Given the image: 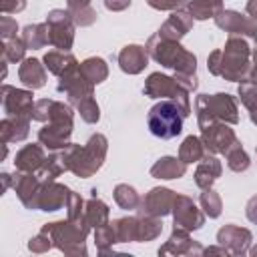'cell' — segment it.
<instances>
[{
  "instance_id": "cell-9",
  "label": "cell",
  "mask_w": 257,
  "mask_h": 257,
  "mask_svg": "<svg viewBox=\"0 0 257 257\" xmlns=\"http://www.w3.org/2000/svg\"><path fill=\"white\" fill-rule=\"evenodd\" d=\"M46 24L50 34V44L58 50H70L74 44V26H76L70 12L54 8L46 14Z\"/></svg>"
},
{
  "instance_id": "cell-11",
  "label": "cell",
  "mask_w": 257,
  "mask_h": 257,
  "mask_svg": "<svg viewBox=\"0 0 257 257\" xmlns=\"http://www.w3.org/2000/svg\"><path fill=\"white\" fill-rule=\"evenodd\" d=\"M2 106L6 116H24V118H32L34 112V98H32V90L28 88H16L10 84L2 86Z\"/></svg>"
},
{
  "instance_id": "cell-53",
  "label": "cell",
  "mask_w": 257,
  "mask_h": 257,
  "mask_svg": "<svg viewBox=\"0 0 257 257\" xmlns=\"http://www.w3.org/2000/svg\"><path fill=\"white\" fill-rule=\"evenodd\" d=\"M213 253H217V255H231L229 253V249L227 247H207V249H203V255H213Z\"/></svg>"
},
{
  "instance_id": "cell-1",
  "label": "cell",
  "mask_w": 257,
  "mask_h": 257,
  "mask_svg": "<svg viewBox=\"0 0 257 257\" xmlns=\"http://www.w3.org/2000/svg\"><path fill=\"white\" fill-rule=\"evenodd\" d=\"M251 48L243 36L231 34L223 50H213L207 56V68L213 76H221L231 82H243L251 72Z\"/></svg>"
},
{
  "instance_id": "cell-6",
  "label": "cell",
  "mask_w": 257,
  "mask_h": 257,
  "mask_svg": "<svg viewBox=\"0 0 257 257\" xmlns=\"http://www.w3.org/2000/svg\"><path fill=\"white\" fill-rule=\"evenodd\" d=\"M72 128H74V112L70 104L52 100L50 116L46 124L38 131V143H42L50 151H60L70 143Z\"/></svg>"
},
{
  "instance_id": "cell-54",
  "label": "cell",
  "mask_w": 257,
  "mask_h": 257,
  "mask_svg": "<svg viewBox=\"0 0 257 257\" xmlns=\"http://www.w3.org/2000/svg\"><path fill=\"white\" fill-rule=\"evenodd\" d=\"M247 14L251 16V18H255L257 20V0H247Z\"/></svg>"
},
{
  "instance_id": "cell-19",
  "label": "cell",
  "mask_w": 257,
  "mask_h": 257,
  "mask_svg": "<svg viewBox=\"0 0 257 257\" xmlns=\"http://www.w3.org/2000/svg\"><path fill=\"white\" fill-rule=\"evenodd\" d=\"M68 197H70V189L66 185L56 183V181L44 183L40 189V195H38V209L46 211V213L58 211V209L66 207Z\"/></svg>"
},
{
  "instance_id": "cell-18",
  "label": "cell",
  "mask_w": 257,
  "mask_h": 257,
  "mask_svg": "<svg viewBox=\"0 0 257 257\" xmlns=\"http://www.w3.org/2000/svg\"><path fill=\"white\" fill-rule=\"evenodd\" d=\"M203 247L191 239L187 229L173 227L171 237L165 241L163 247H159V255H201Z\"/></svg>"
},
{
  "instance_id": "cell-47",
  "label": "cell",
  "mask_w": 257,
  "mask_h": 257,
  "mask_svg": "<svg viewBox=\"0 0 257 257\" xmlns=\"http://www.w3.org/2000/svg\"><path fill=\"white\" fill-rule=\"evenodd\" d=\"M16 32H18L16 20L10 18V16H2V18H0V36H2L4 40H8V38H14Z\"/></svg>"
},
{
  "instance_id": "cell-3",
  "label": "cell",
  "mask_w": 257,
  "mask_h": 257,
  "mask_svg": "<svg viewBox=\"0 0 257 257\" xmlns=\"http://www.w3.org/2000/svg\"><path fill=\"white\" fill-rule=\"evenodd\" d=\"M42 229L48 231V235L52 237L54 247L58 251H62L64 255H70V257L86 255L84 239H86L88 231L92 229L86 221V215L78 217V219H68L66 217V221L62 219V221L46 223Z\"/></svg>"
},
{
  "instance_id": "cell-52",
  "label": "cell",
  "mask_w": 257,
  "mask_h": 257,
  "mask_svg": "<svg viewBox=\"0 0 257 257\" xmlns=\"http://www.w3.org/2000/svg\"><path fill=\"white\" fill-rule=\"evenodd\" d=\"M86 6H92V0H66V10L68 12H74V10H80V8H86Z\"/></svg>"
},
{
  "instance_id": "cell-16",
  "label": "cell",
  "mask_w": 257,
  "mask_h": 257,
  "mask_svg": "<svg viewBox=\"0 0 257 257\" xmlns=\"http://www.w3.org/2000/svg\"><path fill=\"white\" fill-rule=\"evenodd\" d=\"M44 181L34 173H20L16 171L14 175V181H12V187L20 199V203L26 207V209H38V195H40V189H42Z\"/></svg>"
},
{
  "instance_id": "cell-12",
  "label": "cell",
  "mask_w": 257,
  "mask_h": 257,
  "mask_svg": "<svg viewBox=\"0 0 257 257\" xmlns=\"http://www.w3.org/2000/svg\"><path fill=\"white\" fill-rule=\"evenodd\" d=\"M205 213L195 205V201L187 195H177L173 205V227H181L191 231H197L205 225Z\"/></svg>"
},
{
  "instance_id": "cell-8",
  "label": "cell",
  "mask_w": 257,
  "mask_h": 257,
  "mask_svg": "<svg viewBox=\"0 0 257 257\" xmlns=\"http://www.w3.org/2000/svg\"><path fill=\"white\" fill-rule=\"evenodd\" d=\"M145 94L151 98H169L173 100L181 114L187 118L191 114V100H189V90L183 88L173 76L161 74V72H151L149 78L145 80Z\"/></svg>"
},
{
  "instance_id": "cell-57",
  "label": "cell",
  "mask_w": 257,
  "mask_h": 257,
  "mask_svg": "<svg viewBox=\"0 0 257 257\" xmlns=\"http://www.w3.org/2000/svg\"><path fill=\"white\" fill-rule=\"evenodd\" d=\"M249 255H253V257H257V245H255V247H253V249L249 251Z\"/></svg>"
},
{
  "instance_id": "cell-39",
  "label": "cell",
  "mask_w": 257,
  "mask_h": 257,
  "mask_svg": "<svg viewBox=\"0 0 257 257\" xmlns=\"http://www.w3.org/2000/svg\"><path fill=\"white\" fill-rule=\"evenodd\" d=\"M26 44H24V40L22 38H18V36H14V38H8V40H4V44H2V60H6V62H22L24 60V54H26Z\"/></svg>"
},
{
  "instance_id": "cell-34",
  "label": "cell",
  "mask_w": 257,
  "mask_h": 257,
  "mask_svg": "<svg viewBox=\"0 0 257 257\" xmlns=\"http://www.w3.org/2000/svg\"><path fill=\"white\" fill-rule=\"evenodd\" d=\"M205 153H207V151H205V147H203L201 137H195V135H189V137L181 143V147H179V159H181L183 163H187V165L199 163Z\"/></svg>"
},
{
  "instance_id": "cell-37",
  "label": "cell",
  "mask_w": 257,
  "mask_h": 257,
  "mask_svg": "<svg viewBox=\"0 0 257 257\" xmlns=\"http://www.w3.org/2000/svg\"><path fill=\"white\" fill-rule=\"evenodd\" d=\"M114 201H116V205H118L120 209L131 211V209H137V207H139L141 197H139V193L135 191V187L120 183V185L114 187Z\"/></svg>"
},
{
  "instance_id": "cell-49",
  "label": "cell",
  "mask_w": 257,
  "mask_h": 257,
  "mask_svg": "<svg viewBox=\"0 0 257 257\" xmlns=\"http://www.w3.org/2000/svg\"><path fill=\"white\" fill-rule=\"evenodd\" d=\"M26 8V0H0L2 14H16Z\"/></svg>"
},
{
  "instance_id": "cell-2",
  "label": "cell",
  "mask_w": 257,
  "mask_h": 257,
  "mask_svg": "<svg viewBox=\"0 0 257 257\" xmlns=\"http://www.w3.org/2000/svg\"><path fill=\"white\" fill-rule=\"evenodd\" d=\"M106 151H108V141L102 133H94L84 147L76 143H68L64 149H60L68 171L80 179L92 177L102 167L106 159Z\"/></svg>"
},
{
  "instance_id": "cell-56",
  "label": "cell",
  "mask_w": 257,
  "mask_h": 257,
  "mask_svg": "<svg viewBox=\"0 0 257 257\" xmlns=\"http://www.w3.org/2000/svg\"><path fill=\"white\" fill-rule=\"evenodd\" d=\"M251 64H253V66H257V46L251 50Z\"/></svg>"
},
{
  "instance_id": "cell-38",
  "label": "cell",
  "mask_w": 257,
  "mask_h": 257,
  "mask_svg": "<svg viewBox=\"0 0 257 257\" xmlns=\"http://www.w3.org/2000/svg\"><path fill=\"white\" fill-rule=\"evenodd\" d=\"M199 203H201L203 213L207 217H211V219H217L221 215V211H223V201H221L219 193L213 191V189H203V193L199 197Z\"/></svg>"
},
{
  "instance_id": "cell-43",
  "label": "cell",
  "mask_w": 257,
  "mask_h": 257,
  "mask_svg": "<svg viewBox=\"0 0 257 257\" xmlns=\"http://www.w3.org/2000/svg\"><path fill=\"white\" fill-rule=\"evenodd\" d=\"M52 247H54L52 237H50L48 231H44V229H40V233L34 235V237L28 241V249H30L32 253H46V251H50Z\"/></svg>"
},
{
  "instance_id": "cell-41",
  "label": "cell",
  "mask_w": 257,
  "mask_h": 257,
  "mask_svg": "<svg viewBox=\"0 0 257 257\" xmlns=\"http://www.w3.org/2000/svg\"><path fill=\"white\" fill-rule=\"evenodd\" d=\"M237 94H239L241 102L245 104V108L249 110V116L255 114V112H257V84L251 82V80L247 78V80L239 82V86H237Z\"/></svg>"
},
{
  "instance_id": "cell-33",
  "label": "cell",
  "mask_w": 257,
  "mask_h": 257,
  "mask_svg": "<svg viewBox=\"0 0 257 257\" xmlns=\"http://www.w3.org/2000/svg\"><path fill=\"white\" fill-rule=\"evenodd\" d=\"M80 70H82V74H84L92 84H100V82H104L106 76H108V64H106L102 58H98V56L84 58V60L80 62Z\"/></svg>"
},
{
  "instance_id": "cell-20",
  "label": "cell",
  "mask_w": 257,
  "mask_h": 257,
  "mask_svg": "<svg viewBox=\"0 0 257 257\" xmlns=\"http://www.w3.org/2000/svg\"><path fill=\"white\" fill-rule=\"evenodd\" d=\"M193 22H195V18L187 10H173L171 16L161 24L157 34L165 40H177L179 42L193 28Z\"/></svg>"
},
{
  "instance_id": "cell-42",
  "label": "cell",
  "mask_w": 257,
  "mask_h": 257,
  "mask_svg": "<svg viewBox=\"0 0 257 257\" xmlns=\"http://www.w3.org/2000/svg\"><path fill=\"white\" fill-rule=\"evenodd\" d=\"M76 108H78L80 118H82L84 122L94 124V122L100 120V108H98V102L94 100V96H88V98L80 100V102L76 104Z\"/></svg>"
},
{
  "instance_id": "cell-35",
  "label": "cell",
  "mask_w": 257,
  "mask_h": 257,
  "mask_svg": "<svg viewBox=\"0 0 257 257\" xmlns=\"http://www.w3.org/2000/svg\"><path fill=\"white\" fill-rule=\"evenodd\" d=\"M225 159H227V167H229L231 171H235V173H243V171H247L249 165H251L249 155H247L245 149L241 147V141H239V139L229 147V151L225 153Z\"/></svg>"
},
{
  "instance_id": "cell-24",
  "label": "cell",
  "mask_w": 257,
  "mask_h": 257,
  "mask_svg": "<svg viewBox=\"0 0 257 257\" xmlns=\"http://www.w3.org/2000/svg\"><path fill=\"white\" fill-rule=\"evenodd\" d=\"M44 151H42V143H32V145H26L22 147L16 157H14V169L20 171V173H34L42 167L44 163Z\"/></svg>"
},
{
  "instance_id": "cell-31",
  "label": "cell",
  "mask_w": 257,
  "mask_h": 257,
  "mask_svg": "<svg viewBox=\"0 0 257 257\" xmlns=\"http://www.w3.org/2000/svg\"><path fill=\"white\" fill-rule=\"evenodd\" d=\"M112 229L118 243L139 241V215L137 217H120L112 221Z\"/></svg>"
},
{
  "instance_id": "cell-26",
  "label": "cell",
  "mask_w": 257,
  "mask_h": 257,
  "mask_svg": "<svg viewBox=\"0 0 257 257\" xmlns=\"http://www.w3.org/2000/svg\"><path fill=\"white\" fill-rule=\"evenodd\" d=\"M187 173V163H183L179 157H161L153 167H151V177L155 179H181Z\"/></svg>"
},
{
  "instance_id": "cell-40",
  "label": "cell",
  "mask_w": 257,
  "mask_h": 257,
  "mask_svg": "<svg viewBox=\"0 0 257 257\" xmlns=\"http://www.w3.org/2000/svg\"><path fill=\"white\" fill-rule=\"evenodd\" d=\"M114 243H118V241H116L112 223H106V225H100V227L94 229V245H96L100 255H106L112 249Z\"/></svg>"
},
{
  "instance_id": "cell-45",
  "label": "cell",
  "mask_w": 257,
  "mask_h": 257,
  "mask_svg": "<svg viewBox=\"0 0 257 257\" xmlns=\"http://www.w3.org/2000/svg\"><path fill=\"white\" fill-rule=\"evenodd\" d=\"M50 106H52V98H40L34 102V112H32V120L38 122H46L50 116Z\"/></svg>"
},
{
  "instance_id": "cell-14",
  "label": "cell",
  "mask_w": 257,
  "mask_h": 257,
  "mask_svg": "<svg viewBox=\"0 0 257 257\" xmlns=\"http://www.w3.org/2000/svg\"><path fill=\"white\" fill-rule=\"evenodd\" d=\"M213 20L221 30H225L229 34L247 36V38L257 40V20L251 16H245L237 10H221Z\"/></svg>"
},
{
  "instance_id": "cell-28",
  "label": "cell",
  "mask_w": 257,
  "mask_h": 257,
  "mask_svg": "<svg viewBox=\"0 0 257 257\" xmlns=\"http://www.w3.org/2000/svg\"><path fill=\"white\" fill-rule=\"evenodd\" d=\"M26 44V48H32V50H38L46 44H50V34H48V24L42 22V24H28L22 28V36H20Z\"/></svg>"
},
{
  "instance_id": "cell-5",
  "label": "cell",
  "mask_w": 257,
  "mask_h": 257,
  "mask_svg": "<svg viewBox=\"0 0 257 257\" xmlns=\"http://www.w3.org/2000/svg\"><path fill=\"white\" fill-rule=\"evenodd\" d=\"M195 112H197V122L201 131L215 122H227V124L239 122L237 100L229 92L199 94L195 100Z\"/></svg>"
},
{
  "instance_id": "cell-50",
  "label": "cell",
  "mask_w": 257,
  "mask_h": 257,
  "mask_svg": "<svg viewBox=\"0 0 257 257\" xmlns=\"http://www.w3.org/2000/svg\"><path fill=\"white\" fill-rule=\"evenodd\" d=\"M245 215H247V219H249L251 223L257 225V195H253V197L247 201V205H245Z\"/></svg>"
},
{
  "instance_id": "cell-17",
  "label": "cell",
  "mask_w": 257,
  "mask_h": 257,
  "mask_svg": "<svg viewBox=\"0 0 257 257\" xmlns=\"http://www.w3.org/2000/svg\"><path fill=\"white\" fill-rule=\"evenodd\" d=\"M251 241H253L251 231L239 225H223L217 231V243L227 247L231 255H245L249 251Z\"/></svg>"
},
{
  "instance_id": "cell-36",
  "label": "cell",
  "mask_w": 257,
  "mask_h": 257,
  "mask_svg": "<svg viewBox=\"0 0 257 257\" xmlns=\"http://www.w3.org/2000/svg\"><path fill=\"white\" fill-rule=\"evenodd\" d=\"M163 231V221L161 217H151V215H139V241H153L161 235Z\"/></svg>"
},
{
  "instance_id": "cell-51",
  "label": "cell",
  "mask_w": 257,
  "mask_h": 257,
  "mask_svg": "<svg viewBox=\"0 0 257 257\" xmlns=\"http://www.w3.org/2000/svg\"><path fill=\"white\" fill-rule=\"evenodd\" d=\"M131 2L133 0H104V6L110 12H120V10H126L131 6Z\"/></svg>"
},
{
  "instance_id": "cell-32",
  "label": "cell",
  "mask_w": 257,
  "mask_h": 257,
  "mask_svg": "<svg viewBox=\"0 0 257 257\" xmlns=\"http://www.w3.org/2000/svg\"><path fill=\"white\" fill-rule=\"evenodd\" d=\"M223 10V0H191L187 4V12L195 20L215 18Z\"/></svg>"
},
{
  "instance_id": "cell-27",
  "label": "cell",
  "mask_w": 257,
  "mask_h": 257,
  "mask_svg": "<svg viewBox=\"0 0 257 257\" xmlns=\"http://www.w3.org/2000/svg\"><path fill=\"white\" fill-rule=\"evenodd\" d=\"M44 66L48 68V72H52L54 76L64 74L66 70H70L72 66H76V58L68 52V50H48L42 58Z\"/></svg>"
},
{
  "instance_id": "cell-44",
  "label": "cell",
  "mask_w": 257,
  "mask_h": 257,
  "mask_svg": "<svg viewBox=\"0 0 257 257\" xmlns=\"http://www.w3.org/2000/svg\"><path fill=\"white\" fill-rule=\"evenodd\" d=\"M70 16H72V20H74L76 26L84 28V26H92L96 22V16L98 14H96V10L92 6H86V8H80V10L70 12Z\"/></svg>"
},
{
  "instance_id": "cell-55",
  "label": "cell",
  "mask_w": 257,
  "mask_h": 257,
  "mask_svg": "<svg viewBox=\"0 0 257 257\" xmlns=\"http://www.w3.org/2000/svg\"><path fill=\"white\" fill-rule=\"evenodd\" d=\"M0 179H2V193H4V191L10 187V183L14 181V177H12V175H8V173H2V175H0Z\"/></svg>"
},
{
  "instance_id": "cell-4",
  "label": "cell",
  "mask_w": 257,
  "mask_h": 257,
  "mask_svg": "<svg viewBox=\"0 0 257 257\" xmlns=\"http://www.w3.org/2000/svg\"><path fill=\"white\" fill-rule=\"evenodd\" d=\"M147 52L157 64L171 68L175 72H185V74L197 72V56L187 48H183L181 42L177 40H165L159 34H155L147 40Z\"/></svg>"
},
{
  "instance_id": "cell-15",
  "label": "cell",
  "mask_w": 257,
  "mask_h": 257,
  "mask_svg": "<svg viewBox=\"0 0 257 257\" xmlns=\"http://www.w3.org/2000/svg\"><path fill=\"white\" fill-rule=\"evenodd\" d=\"M201 141H203V147L207 153L225 155L229 151V147L237 141V135L227 122H215L201 131Z\"/></svg>"
},
{
  "instance_id": "cell-29",
  "label": "cell",
  "mask_w": 257,
  "mask_h": 257,
  "mask_svg": "<svg viewBox=\"0 0 257 257\" xmlns=\"http://www.w3.org/2000/svg\"><path fill=\"white\" fill-rule=\"evenodd\" d=\"M64 171H68V167H66L64 159H62V153H60V151H52V153L44 159V163H42V167L36 171V175H38L44 183H50V181H54L58 175H62Z\"/></svg>"
},
{
  "instance_id": "cell-58",
  "label": "cell",
  "mask_w": 257,
  "mask_h": 257,
  "mask_svg": "<svg viewBox=\"0 0 257 257\" xmlns=\"http://www.w3.org/2000/svg\"><path fill=\"white\" fill-rule=\"evenodd\" d=\"M251 122H253V124H257V112H255V114H251Z\"/></svg>"
},
{
  "instance_id": "cell-7",
  "label": "cell",
  "mask_w": 257,
  "mask_h": 257,
  "mask_svg": "<svg viewBox=\"0 0 257 257\" xmlns=\"http://www.w3.org/2000/svg\"><path fill=\"white\" fill-rule=\"evenodd\" d=\"M183 114L173 100H161L151 106L147 114L149 131L159 139H175L183 131Z\"/></svg>"
},
{
  "instance_id": "cell-21",
  "label": "cell",
  "mask_w": 257,
  "mask_h": 257,
  "mask_svg": "<svg viewBox=\"0 0 257 257\" xmlns=\"http://www.w3.org/2000/svg\"><path fill=\"white\" fill-rule=\"evenodd\" d=\"M149 64V52L147 46L141 44H126L118 52V66L126 74H139L147 68Z\"/></svg>"
},
{
  "instance_id": "cell-59",
  "label": "cell",
  "mask_w": 257,
  "mask_h": 257,
  "mask_svg": "<svg viewBox=\"0 0 257 257\" xmlns=\"http://www.w3.org/2000/svg\"><path fill=\"white\" fill-rule=\"evenodd\" d=\"M255 153H257V149H255Z\"/></svg>"
},
{
  "instance_id": "cell-46",
  "label": "cell",
  "mask_w": 257,
  "mask_h": 257,
  "mask_svg": "<svg viewBox=\"0 0 257 257\" xmlns=\"http://www.w3.org/2000/svg\"><path fill=\"white\" fill-rule=\"evenodd\" d=\"M191 0H147V4L155 10H183Z\"/></svg>"
},
{
  "instance_id": "cell-48",
  "label": "cell",
  "mask_w": 257,
  "mask_h": 257,
  "mask_svg": "<svg viewBox=\"0 0 257 257\" xmlns=\"http://www.w3.org/2000/svg\"><path fill=\"white\" fill-rule=\"evenodd\" d=\"M173 78L183 86V88H187L189 92H193V90H197V86H199V82H197V74H185V72H175L173 74Z\"/></svg>"
},
{
  "instance_id": "cell-30",
  "label": "cell",
  "mask_w": 257,
  "mask_h": 257,
  "mask_svg": "<svg viewBox=\"0 0 257 257\" xmlns=\"http://www.w3.org/2000/svg\"><path fill=\"white\" fill-rule=\"evenodd\" d=\"M84 215H86V221H88V225H90L92 229L110 223V221H108L110 209L106 207L104 201H100V199H96V197H92V199L86 201V205H84Z\"/></svg>"
},
{
  "instance_id": "cell-13",
  "label": "cell",
  "mask_w": 257,
  "mask_h": 257,
  "mask_svg": "<svg viewBox=\"0 0 257 257\" xmlns=\"http://www.w3.org/2000/svg\"><path fill=\"white\" fill-rule=\"evenodd\" d=\"M175 197L177 193L167 189V187H153L139 203L137 213L139 215H151V217H165L169 213H173V205H175Z\"/></svg>"
},
{
  "instance_id": "cell-25",
  "label": "cell",
  "mask_w": 257,
  "mask_h": 257,
  "mask_svg": "<svg viewBox=\"0 0 257 257\" xmlns=\"http://www.w3.org/2000/svg\"><path fill=\"white\" fill-rule=\"evenodd\" d=\"M30 120L32 118H24V116H4L2 122H0L2 145L24 141L30 133Z\"/></svg>"
},
{
  "instance_id": "cell-23",
  "label": "cell",
  "mask_w": 257,
  "mask_h": 257,
  "mask_svg": "<svg viewBox=\"0 0 257 257\" xmlns=\"http://www.w3.org/2000/svg\"><path fill=\"white\" fill-rule=\"evenodd\" d=\"M18 78L30 90L42 88L46 84V66L38 58H24L18 68Z\"/></svg>"
},
{
  "instance_id": "cell-22",
  "label": "cell",
  "mask_w": 257,
  "mask_h": 257,
  "mask_svg": "<svg viewBox=\"0 0 257 257\" xmlns=\"http://www.w3.org/2000/svg\"><path fill=\"white\" fill-rule=\"evenodd\" d=\"M223 173V167H221V161L213 155V153H205L203 159L199 161L197 169H195V185L199 189H211L213 183L221 177Z\"/></svg>"
},
{
  "instance_id": "cell-10",
  "label": "cell",
  "mask_w": 257,
  "mask_h": 257,
  "mask_svg": "<svg viewBox=\"0 0 257 257\" xmlns=\"http://www.w3.org/2000/svg\"><path fill=\"white\" fill-rule=\"evenodd\" d=\"M58 92H64L68 102L76 106L80 100L94 96V84L82 74L80 64H76L58 76Z\"/></svg>"
}]
</instances>
